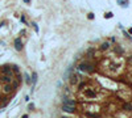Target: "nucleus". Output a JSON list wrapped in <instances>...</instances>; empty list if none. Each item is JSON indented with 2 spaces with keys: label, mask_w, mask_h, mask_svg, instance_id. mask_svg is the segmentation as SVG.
Segmentation results:
<instances>
[{
  "label": "nucleus",
  "mask_w": 132,
  "mask_h": 118,
  "mask_svg": "<svg viewBox=\"0 0 132 118\" xmlns=\"http://www.w3.org/2000/svg\"><path fill=\"white\" fill-rule=\"evenodd\" d=\"M78 70H79V71H82V72L91 74V72H94L95 68H94V64H91V63H89V62H82V63H79Z\"/></svg>",
  "instance_id": "f257e3e1"
},
{
  "label": "nucleus",
  "mask_w": 132,
  "mask_h": 118,
  "mask_svg": "<svg viewBox=\"0 0 132 118\" xmlns=\"http://www.w3.org/2000/svg\"><path fill=\"white\" fill-rule=\"evenodd\" d=\"M69 80H70V84H71V85H77L79 83V76L77 74H70Z\"/></svg>",
  "instance_id": "f03ea898"
},
{
  "label": "nucleus",
  "mask_w": 132,
  "mask_h": 118,
  "mask_svg": "<svg viewBox=\"0 0 132 118\" xmlns=\"http://www.w3.org/2000/svg\"><path fill=\"white\" fill-rule=\"evenodd\" d=\"M3 74L8 76H13V71H12L11 66H3Z\"/></svg>",
  "instance_id": "7ed1b4c3"
},
{
  "label": "nucleus",
  "mask_w": 132,
  "mask_h": 118,
  "mask_svg": "<svg viewBox=\"0 0 132 118\" xmlns=\"http://www.w3.org/2000/svg\"><path fill=\"white\" fill-rule=\"evenodd\" d=\"M62 110L66 111V113H74V110H75V106H70V105H62Z\"/></svg>",
  "instance_id": "20e7f679"
},
{
  "label": "nucleus",
  "mask_w": 132,
  "mask_h": 118,
  "mask_svg": "<svg viewBox=\"0 0 132 118\" xmlns=\"http://www.w3.org/2000/svg\"><path fill=\"white\" fill-rule=\"evenodd\" d=\"M15 49L17 50V51H21V49H22V42H21L20 38H16V39H15Z\"/></svg>",
  "instance_id": "39448f33"
},
{
  "label": "nucleus",
  "mask_w": 132,
  "mask_h": 118,
  "mask_svg": "<svg viewBox=\"0 0 132 118\" xmlns=\"http://www.w3.org/2000/svg\"><path fill=\"white\" fill-rule=\"evenodd\" d=\"M63 104H65V105H70V106H75V101L70 100V98H67V97H63Z\"/></svg>",
  "instance_id": "423d86ee"
},
{
  "label": "nucleus",
  "mask_w": 132,
  "mask_h": 118,
  "mask_svg": "<svg viewBox=\"0 0 132 118\" xmlns=\"http://www.w3.org/2000/svg\"><path fill=\"white\" fill-rule=\"evenodd\" d=\"M1 80L4 83H7V84H9V83H12V80H13V76H8V75H4L1 78Z\"/></svg>",
  "instance_id": "0eeeda50"
},
{
  "label": "nucleus",
  "mask_w": 132,
  "mask_h": 118,
  "mask_svg": "<svg viewBox=\"0 0 132 118\" xmlns=\"http://www.w3.org/2000/svg\"><path fill=\"white\" fill-rule=\"evenodd\" d=\"M85 94L87 97H95V91H94V89H86Z\"/></svg>",
  "instance_id": "6e6552de"
},
{
  "label": "nucleus",
  "mask_w": 132,
  "mask_h": 118,
  "mask_svg": "<svg viewBox=\"0 0 132 118\" xmlns=\"http://www.w3.org/2000/svg\"><path fill=\"white\" fill-rule=\"evenodd\" d=\"M12 89H13V87H12L11 83H9V84H5V87H4V92H5V93H9V92H12Z\"/></svg>",
  "instance_id": "1a4fd4ad"
},
{
  "label": "nucleus",
  "mask_w": 132,
  "mask_h": 118,
  "mask_svg": "<svg viewBox=\"0 0 132 118\" xmlns=\"http://www.w3.org/2000/svg\"><path fill=\"white\" fill-rule=\"evenodd\" d=\"M128 0H118V4H120L122 7H128Z\"/></svg>",
  "instance_id": "9d476101"
},
{
  "label": "nucleus",
  "mask_w": 132,
  "mask_h": 118,
  "mask_svg": "<svg viewBox=\"0 0 132 118\" xmlns=\"http://www.w3.org/2000/svg\"><path fill=\"white\" fill-rule=\"evenodd\" d=\"M101 49L102 50H108V49H110V42H103L102 46H101Z\"/></svg>",
  "instance_id": "9b49d317"
},
{
  "label": "nucleus",
  "mask_w": 132,
  "mask_h": 118,
  "mask_svg": "<svg viewBox=\"0 0 132 118\" xmlns=\"http://www.w3.org/2000/svg\"><path fill=\"white\" fill-rule=\"evenodd\" d=\"M123 109H124V110H130V111H131V110H132V105H131L130 102H125V104L123 105Z\"/></svg>",
  "instance_id": "f8f14e48"
},
{
  "label": "nucleus",
  "mask_w": 132,
  "mask_h": 118,
  "mask_svg": "<svg viewBox=\"0 0 132 118\" xmlns=\"http://www.w3.org/2000/svg\"><path fill=\"white\" fill-rule=\"evenodd\" d=\"M12 71L16 72V74H19V72H20V70H19V67H17V66H12Z\"/></svg>",
  "instance_id": "ddd939ff"
},
{
  "label": "nucleus",
  "mask_w": 132,
  "mask_h": 118,
  "mask_svg": "<svg viewBox=\"0 0 132 118\" xmlns=\"http://www.w3.org/2000/svg\"><path fill=\"white\" fill-rule=\"evenodd\" d=\"M36 81H37V74L33 72V87H34V84H36Z\"/></svg>",
  "instance_id": "4468645a"
},
{
  "label": "nucleus",
  "mask_w": 132,
  "mask_h": 118,
  "mask_svg": "<svg viewBox=\"0 0 132 118\" xmlns=\"http://www.w3.org/2000/svg\"><path fill=\"white\" fill-rule=\"evenodd\" d=\"M25 81H27L28 84H30V79H29V75L28 74H25Z\"/></svg>",
  "instance_id": "2eb2a0df"
},
{
  "label": "nucleus",
  "mask_w": 132,
  "mask_h": 118,
  "mask_svg": "<svg viewBox=\"0 0 132 118\" xmlns=\"http://www.w3.org/2000/svg\"><path fill=\"white\" fill-rule=\"evenodd\" d=\"M104 17H106V18H111V17H112V13H111V12H107V13L104 15Z\"/></svg>",
  "instance_id": "dca6fc26"
},
{
  "label": "nucleus",
  "mask_w": 132,
  "mask_h": 118,
  "mask_svg": "<svg viewBox=\"0 0 132 118\" xmlns=\"http://www.w3.org/2000/svg\"><path fill=\"white\" fill-rule=\"evenodd\" d=\"M115 51H118L119 54H122V53H123V50H122L120 47H118V46H116V47H115Z\"/></svg>",
  "instance_id": "f3484780"
},
{
  "label": "nucleus",
  "mask_w": 132,
  "mask_h": 118,
  "mask_svg": "<svg viewBox=\"0 0 132 118\" xmlns=\"http://www.w3.org/2000/svg\"><path fill=\"white\" fill-rule=\"evenodd\" d=\"M87 17H89V20H92V18H94V13H89Z\"/></svg>",
  "instance_id": "a211bd4d"
},
{
  "label": "nucleus",
  "mask_w": 132,
  "mask_h": 118,
  "mask_svg": "<svg viewBox=\"0 0 132 118\" xmlns=\"http://www.w3.org/2000/svg\"><path fill=\"white\" fill-rule=\"evenodd\" d=\"M32 25H33V26H34V29H36V31H38V26H37V24H36V22H33V24H32Z\"/></svg>",
  "instance_id": "6ab92c4d"
},
{
  "label": "nucleus",
  "mask_w": 132,
  "mask_h": 118,
  "mask_svg": "<svg viewBox=\"0 0 132 118\" xmlns=\"http://www.w3.org/2000/svg\"><path fill=\"white\" fill-rule=\"evenodd\" d=\"M33 108H34V105H33V104H29V108H28V109H29V110H32Z\"/></svg>",
  "instance_id": "aec40b11"
},
{
  "label": "nucleus",
  "mask_w": 132,
  "mask_h": 118,
  "mask_svg": "<svg viewBox=\"0 0 132 118\" xmlns=\"http://www.w3.org/2000/svg\"><path fill=\"white\" fill-rule=\"evenodd\" d=\"M22 118H28V114H24V116H22Z\"/></svg>",
  "instance_id": "412c9836"
},
{
  "label": "nucleus",
  "mask_w": 132,
  "mask_h": 118,
  "mask_svg": "<svg viewBox=\"0 0 132 118\" xmlns=\"http://www.w3.org/2000/svg\"><path fill=\"white\" fill-rule=\"evenodd\" d=\"M24 3H29V0H24Z\"/></svg>",
  "instance_id": "4be33fe9"
},
{
  "label": "nucleus",
  "mask_w": 132,
  "mask_h": 118,
  "mask_svg": "<svg viewBox=\"0 0 132 118\" xmlns=\"http://www.w3.org/2000/svg\"><path fill=\"white\" fill-rule=\"evenodd\" d=\"M62 118H69V117H62Z\"/></svg>",
  "instance_id": "5701e85b"
}]
</instances>
